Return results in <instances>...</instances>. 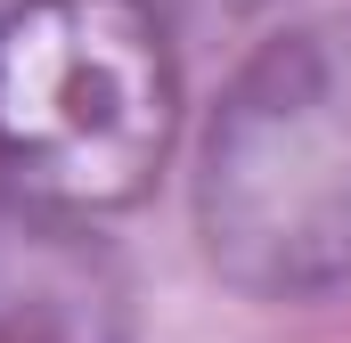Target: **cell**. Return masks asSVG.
Wrapping results in <instances>:
<instances>
[{
    "label": "cell",
    "instance_id": "cell-1",
    "mask_svg": "<svg viewBox=\"0 0 351 343\" xmlns=\"http://www.w3.org/2000/svg\"><path fill=\"white\" fill-rule=\"evenodd\" d=\"M204 246L269 294L351 270V25L262 49L229 90L204 147Z\"/></svg>",
    "mask_w": 351,
    "mask_h": 343
},
{
    "label": "cell",
    "instance_id": "cell-2",
    "mask_svg": "<svg viewBox=\"0 0 351 343\" xmlns=\"http://www.w3.org/2000/svg\"><path fill=\"white\" fill-rule=\"evenodd\" d=\"M172 131L164 33L139 0H41L0 41V156L41 196H131Z\"/></svg>",
    "mask_w": 351,
    "mask_h": 343
},
{
    "label": "cell",
    "instance_id": "cell-3",
    "mask_svg": "<svg viewBox=\"0 0 351 343\" xmlns=\"http://www.w3.org/2000/svg\"><path fill=\"white\" fill-rule=\"evenodd\" d=\"M131 286L114 254L41 188H0V343H123Z\"/></svg>",
    "mask_w": 351,
    "mask_h": 343
},
{
    "label": "cell",
    "instance_id": "cell-4",
    "mask_svg": "<svg viewBox=\"0 0 351 343\" xmlns=\"http://www.w3.org/2000/svg\"><path fill=\"white\" fill-rule=\"evenodd\" d=\"M221 8H229V0H221Z\"/></svg>",
    "mask_w": 351,
    "mask_h": 343
}]
</instances>
